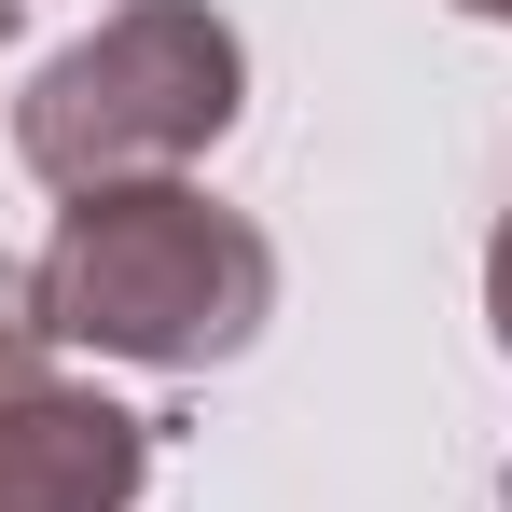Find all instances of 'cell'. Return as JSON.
I'll return each mask as SVG.
<instances>
[{
    "instance_id": "cell-3",
    "label": "cell",
    "mask_w": 512,
    "mask_h": 512,
    "mask_svg": "<svg viewBox=\"0 0 512 512\" xmlns=\"http://www.w3.org/2000/svg\"><path fill=\"white\" fill-rule=\"evenodd\" d=\"M153 485V416H125L111 388L42 374L28 402H0V512H139Z\"/></svg>"
},
{
    "instance_id": "cell-5",
    "label": "cell",
    "mask_w": 512,
    "mask_h": 512,
    "mask_svg": "<svg viewBox=\"0 0 512 512\" xmlns=\"http://www.w3.org/2000/svg\"><path fill=\"white\" fill-rule=\"evenodd\" d=\"M485 319H499V346H512V208H499V250H485Z\"/></svg>"
},
{
    "instance_id": "cell-2",
    "label": "cell",
    "mask_w": 512,
    "mask_h": 512,
    "mask_svg": "<svg viewBox=\"0 0 512 512\" xmlns=\"http://www.w3.org/2000/svg\"><path fill=\"white\" fill-rule=\"evenodd\" d=\"M250 111V42L208 0H125L97 14L70 56H42V84L14 97V153L56 194L111 180H194Z\"/></svg>"
},
{
    "instance_id": "cell-8",
    "label": "cell",
    "mask_w": 512,
    "mask_h": 512,
    "mask_svg": "<svg viewBox=\"0 0 512 512\" xmlns=\"http://www.w3.org/2000/svg\"><path fill=\"white\" fill-rule=\"evenodd\" d=\"M499 499H512V471H499Z\"/></svg>"
},
{
    "instance_id": "cell-1",
    "label": "cell",
    "mask_w": 512,
    "mask_h": 512,
    "mask_svg": "<svg viewBox=\"0 0 512 512\" xmlns=\"http://www.w3.org/2000/svg\"><path fill=\"white\" fill-rule=\"evenodd\" d=\"M28 305L56 346L139 360V374H208V360H250V333L277 319V236L250 208H222L208 180H111L56 208Z\"/></svg>"
},
{
    "instance_id": "cell-6",
    "label": "cell",
    "mask_w": 512,
    "mask_h": 512,
    "mask_svg": "<svg viewBox=\"0 0 512 512\" xmlns=\"http://www.w3.org/2000/svg\"><path fill=\"white\" fill-rule=\"evenodd\" d=\"M457 14H485V28H512V0H457Z\"/></svg>"
},
{
    "instance_id": "cell-4",
    "label": "cell",
    "mask_w": 512,
    "mask_h": 512,
    "mask_svg": "<svg viewBox=\"0 0 512 512\" xmlns=\"http://www.w3.org/2000/svg\"><path fill=\"white\" fill-rule=\"evenodd\" d=\"M56 374V333H42V305H28V277L0 263V402H28Z\"/></svg>"
},
{
    "instance_id": "cell-7",
    "label": "cell",
    "mask_w": 512,
    "mask_h": 512,
    "mask_svg": "<svg viewBox=\"0 0 512 512\" xmlns=\"http://www.w3.org/2000/svg\"><path fill=\"white\" fill-rule=\"evenodd\" d=\"M14 14H28V0H0V42H14Z\"/></svg>"
}]
</instances>
